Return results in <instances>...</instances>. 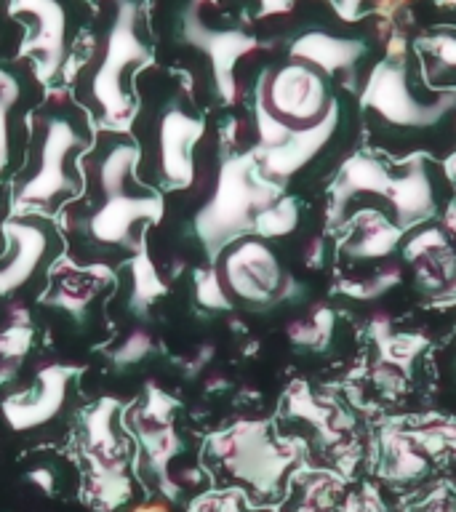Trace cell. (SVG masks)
Here are the masks:
<instances>
[{"instance_id": "6da1fadb", "label": "cell", "mask_w": 456, "mask_h": 512, "mask_svg": "<svg viewBox=\"0 0 456 512\" xmlns=\"http://www.w3.org/2000/svg\"><path fill=\"white\" fill-rule=\"evenodd\" d=\"M360 115L376 150L395 160L456 152V94L432 88L411 40L392 35L387 54L360 91Z\"/></svg>"}, {"instance_id": "7a4b0ae2", "label": "cell", "mask_w": 456, "mask_h": 512, "mask_svg": "<svg viewBox=\"0 0 456 512\" xmlns=\"http://www.w3.org/2000/svg\"><path fill=\"white\" fill-rule=\"evenodd\" d=\"M110 6V27L96 46L88 75V96L110 126H126L131 120V99L126 94V75L150 64V48L139 38V3L136 0H99Z\"/></svg>"}, {"instance_id": "3957f363", "label": "cell", "mask_w": 456, "mask_h": 512, "mask_svg": "<svg viewBox=\"0 0 456 512\" xmlns=\"http://www.w3.org/2000/svg\"><path fill=\"white\" fill-rule=\"evenodd\" d=\"M256 107L291 134L328 126L336 112L334 78L299 59L267 67L256 86Z\"/></svg>"}, {"instance_id": "277c9868", "label": "cell", "mask_w": 456, "mask_h": 512, "mask_svg": "<svg viewBox=\"0 0 456 512\" xmlns=\"http://www.w3.org/2000/svg\"><path fill=\"white\" fill-rule=\"evenodd\" d=\"M256 171L259 168H254L251 158L227 160L219 171L214 195L195 219V230L208 254L240 238L246 227H254L256 216L272 206V192L259 182Z\"/></svg>"}, {"instance_id": "5b68a950", "label": "cell", "mask_w": 456, "mask_h": 512, "mask_svg": "<svg viewBox=\"0 0 456 512\" xmlns=\"http://www.w3.org/2000/svg\"><path fill=\"white\" fill-rule=\"evenodd\" d=\"M214 270L230 302L248 304V307H267L278 302L288 288L286 272L280 267L275 251L256 235H240L227 243Z\"/></svg>"}, {"instance_id": "8992f818", "label": "cell", "mask_w": 456, "mask_h": 512, "mask_svg": "<svg viewBox=\"0 0 456 512\" xmlns=\"http://www.w3.org/2000/svg\"><path fill=\"white\" fill-rule=\"evenodd\" d=\"M86 139L80 136L70 118L48 115L38 128V144L27 168V179L19 184V203H51L54 198L78 192V184L70 176V158Z\"/></svg>"}, {"instance_id": "52a82bcc", "label": "cell", "mask_w": 456, "mask_h": 512, "mask_svg": "<svg viewBox=\"0 0 456 512\" xmlns=\"http://www.w3.org/2000/svg\"><path fill=\"white\" fill-rule=\"evenodd\" d=\"M208 451L235 478L246 480L259 494L275 491L291 464V454L270 443L262 424H238L232 430L219 432L208 440Z\"/></svg>"}, {"instance_id": "ba28073f", "label": "cell", "mask_w": 456, "mask_h": 512, "mask_svg": "<svg viewBox=\"0 0 456 512\" xmlns=\"http://www.w3.org/2000/svg\"><path fill=\"white\" fill-rule=\"evenodd\" d=\"M214 0H190L182 14V35L192 48H198L206 56L214 70V80L224 102H235L238 86H235V64L254 51L256 43L238 27H219L208 24L206 8Z\"/></svg>"}, {"instance_id": "9c48e42d", "label": "cell", "mask_w": 456, "mask_h": 512, "mask_svg": "<svg viewBox=\"0 0 456 512\" xmlns=\"http://www.w3.org/2000/svg\"><path fill=\"white\" fill-rule=\"evenodd\" d=\"M11 19H32L27 40L19 48L22 59H32L35 78L51 83L59 75L67 54V14L59 0H8Z\"/></svg>"}, {"instance_id": "30bf717a", "label": "cell", "mask_w": 456, "mask_h": 512, "mask_svg": "<svg viewBox=\"0 0 456 512\" xmlns=\"http://www.w3.org/2000/svg\"><path fill=\"white\" fill-rule=\"evenodd\" d=\"M75 368L62 366V363H46L38 368L32 387L22 392H14L3 400V416L16 432L38 430L48 424L67 400V387L75 379Z\"/></svg>"}, {"instance_id": "8fae6325", "label": "cell", "mask_w": 456, "mask_h": 512, "mask_svg": "<svg viewBox=\"0 0 456 512\" xmlns=\"http://www.w3.org/2000/svg\"><path fill=\"white\" fill-rule=\"evenodd\" d=\"M163 214V200L142 190L107 195L88 219L91 238L104 246H128L131 235L142 222H158Z\"/></svg>"}, {"instance_id": "7c38bea8", "label": "cell", "mask_w": 456, "mask_h": 512, "mask_svg": "<svg viewBox=\"0 0 456 512\" xmlns=\"http://www.w3.org/2000/svg\"><path fill=\"white\" fill-rule=\"evenodd\" d=\"M203 136V120L192 118L182 107L171 110L158 123V168L171 190L190 187L195 176L192 147Z\"/></svg>"}, {"instance_id": "4fadbf2b", "label": "cell", "mask_w": 456, "mask_h": 512, "mask_svg": "<svg viewBox=\"0 0 456 512\" xmlns=\"http://www.w3.org/2000/svg\"><path fill=\"white\" fill-rule=\"evenodd\" d=\"M6 256L0 259V296L14 294L40 270L48 251V232L35 222H6Z\"/></svg>"}, {"instance_id": "5bb4252c", "label": "cell", "mask_w": 456, "mask_h": 512, "mask_svg": "<svg viewBox=\"0 0 456 512\" xmlns=\"http://www.w3.org/2000/svg\"><path fill=\"white\" fill-rule=\"evenodd\" d=\"M411 48L422 64L424 80L438 91L456 94V27L416 30Z\"/></svg>"}, {"instance_id": "9a60e30c", "label": "cell", "mask_w": 456, "mask_h": 512, "mask_svg": "<svg viewBox=\"0 0 456 512\" xmlns=\"http://www.w3.org/2000/svg\"><path fill=\"white\" fill-rule=\"evenodd\" d=\"M139 160V150L131 144H115L104 152L102 160L96 163V184H99V195H118V192L134 190V168Z\"/></svg>"}, {"instance_id": "2e32d148", "label": "cell", "mask_w": 456, "mask_h": 512, "mask_svg": "<svg viewBox=\"0 0 456 512\" xmlns=\"http://www.w3.org/2000/svg\"><path fill=\"white\" fill-rule=\"evenodd\" d=\"M163 294H166V283L155 270V264L150 262L147 251L139 248V254L131 262V304H134V310H147Z\"/></svg>"}, {"instance_id": "e0dca14e", "label": "cell", "mask_w": 456, "mask_h": 512, "mask_svg": "<svg viewBox=\"0 0 456 512\" xmlns=\"http://www.w3.org/2000/svg\"><path fill=\"white\" fill-rule=\"evenodd\" d=\"M403 6L416 30L456 27V0H406Z\"/></svg>"}, {"instance_id": "ac0fdd59", "label": "cell", "mask_w": 456, "mask_h": 512, "mask_svg": "<svg viewBox=\"0 0 456 512\" xmlns=\"http://www.w3.org/2000/svg\"><path fill=\"white\" fill-rule=\"evenodd\" d=\"M96 296V286L91 283V278H83V275H67V278L59 283L54 294H51V304L62 307V310L72 312V315H80L86 310L91 299Z\"/></svg>"}, {"instance_id": "d6986e66", "label": "cell", "mask_w": 456, "mask_h": 512, "mask_svg": "<svg viewBox=\"0 0 456 512\" xmlns=\"http://www.w3.org/2000/svg\"><path fill=\"white\" fill-rule=\"evenodd\" d=\"M19 94H22L19 80H16L11 72L0 67V174H3L8 166V147H11L8 118H11L14 104L19 102Z\"/></svg>"}, {"instance_id": "ffe728a7", "label": "cell", "mask_w": 456, "mask_h": 512, "mask_svg": "<svg viewBox=\"0 0 456 512\" xmlns=\"http://www.w3.org/2000/svg\"><path fill=\"white\" fill-rule=\"evenodd\" d=\"M30 344L32 326H14V323H8V326L0 331V363L19 366V360L27 355Z\"/></svg>"}, {"instance_id": "44dd1931", "label": "cell", "mask_w": 456, "mask_h": 512, "mask_svg": "<svg viewBox=\"0 0 456 512\" xmlns=\"http://www.w3.org/2000/svg\"><path fill=\"white\" fill-rule=\"evenodd\" d=\"M155 342H152L150 331H144V328H134V331H128V336L120 342V347L112 352V360L118 363V366H134L139 360H144L152 352Z\"/></svg>"}, {"instance_id": "7402d4cb", "label": "cell", "mask_w": 456, "mask_h": 512, "mask_svg": "<svg viewBox=\"0 0 456 512\" xmlns=\"http://www.w3.org/2000/svg\"><path fill=\"white\" fill-rule=\"evenodd\" d=\"M334 11L344 19H350V22H358V19H366V16H376L384 14L387 8L400 6V3H406V0H328Z\"/></svg>"}, {"instance_id": "603a6c76", "label": "cell", "mask_w": 456, "mask_h": 512, "mask_svg": "<svg viewBox=\"0 0 456 512\" xmlns=\"http://www.w3.org/2000/svg\"><path fill=\"white\" fill-rule=\"evenodd\" d=\"M195 294H198V302L203 307H214V310H222V307H230L232 304L214 267L198 272V278H195Z\"/></svg>"}, {"instance_id": "cb8c5ba5", "label": "cell", "mask_w": 456, "mask_h": 512, "mask_svg": "<svg viewBox=\"0 0 456 512\" xmlns=\"http://www.w3.org/2000/svg\"><path fill=\"white\" fill-rule=\"evenodd\" d=\"M27 480H30L32 486H38L43 494H54L56 491V475L48 467H35V470H30L27 472Z\"/></svg>"}, {"instance_id": "d4e9b609", "label": "cell", "mask_w": 456, "mask_h": 512, "mask_svg": "<svg viewBox=\"0 0 456 512\" xmlns=\"http://www.w3.org/2000/svg\"><path fill=\"white\" fill-rule=\"evenodd\" d=\"M339 512H382V510L376 507V502L371 499V496L350 494L347 499H344L342 510H339Z\"/></svg>"}, {"instance_id": "484cf974", "label": "cell", "mask_w": 456, "mask_h": 512, "mask_svg": "<svg viewBox=\"0 0 456 512\" xmlns=\"http://www.w3.org/2000/svg\"><path fill=\"white\" fill-rule=\"evenodd\" d=\"M294 0H256V14L259 16H278V14H286L288 8H291Z\"/></svg>"}, {"instance_id": "4316f807", "label": "cell", "mask_w": 456, "mask_h": 512, "mask_svg": "<svg viewBox=\"0 0 456 512\" xmlns=\"http://www.w3.org/2000/svg\"><path fill=\"white\" fill-rule=\"evenodd\" d=\"M131 512H171V510H168L166 502H144V504H136Z\"/></svg>"}]
</instances>
